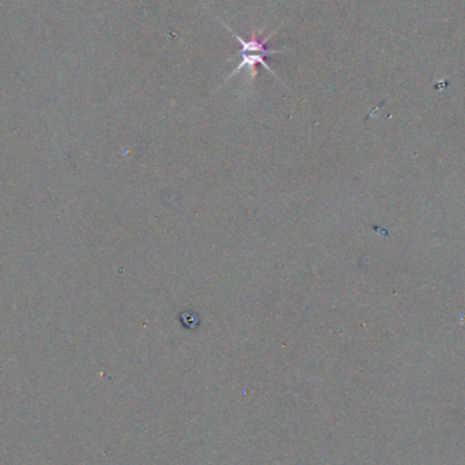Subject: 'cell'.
Listing matches in <instances>:
<instances>
[{"mask_svg": "<svg viewBox=\"0 0 465 465\" xmlns=\"http://www.w3.org/2000/svg\"><path fill=\"white\" fill-rule=\"evenodd\" d=\"M225 25L226 29L232 33V37L238 41V44L241 45L240 51H238V54H240V63H238L237 68L229 75V79L232 78V76L237 75L238 73L243 70V68H248L249 75H251L252 79L256 78L257 75V67L262 65L264 67L273 78L279 79V76L273 73L272 68L268 64L267 57L271 56L273 54H282V51H276V49L268 48V41L273 37L276 32L271 33L270 35H267L265 38H260L262 35V32L260 30H253L251 33V37L248 40L245 38L240 37L237 33L232 32V29Z\"/></svg>", "mask_w": 465, "mask_h": 465, "instance_id": "1", "label": "cell"}]
</instances>
